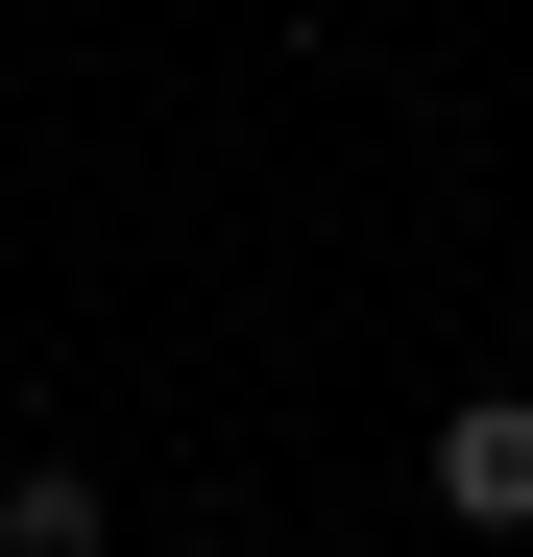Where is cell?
I'll return each instance as SVG.
<instances>
[{"instance_id":"7a4b0ae2","label":"cell","mask_w":533,"mask_h":557,"mask_svg":"<svg viewBox=\"0 0 533 557\" xmlns=\"http://www.w3.org/2000/svg\"><path fill=\"white\" fill-rule=\"evenodd\" d=\"M0 557H122V509H98V460H0Z\"/></svg>"},{"instance_id":"6da1fadb","label":"cell","mask_w":533,"mask_h":557,"mask_svg":"<svg viewBox=\"0 0 533 557\" xmlns=\"http://www.w3.org/2000/svg\"><path fill=\"white\" fill-rule=\"evenodd\" d=\"M436 509L533 557V388H461V412H436Z\"/></svg>"}]
</instances>
